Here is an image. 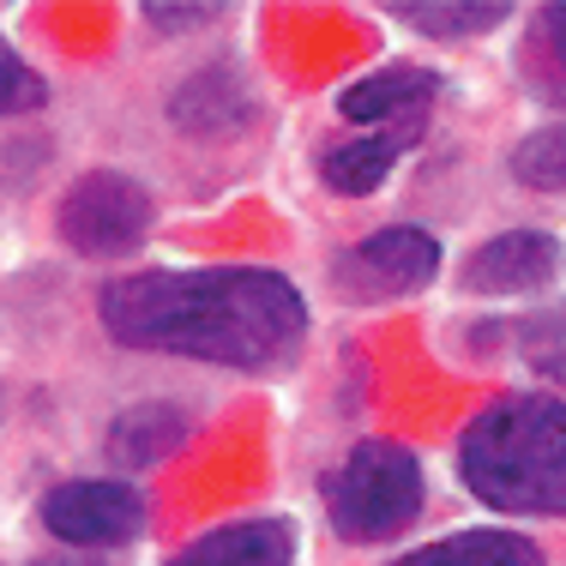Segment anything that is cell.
Listing matches in <instances>:
<instances>
[{"mask_svg": "<svg viewBox=\"0 0 566 566\" xmlns=\"http://www.w3.org/2000/svg\"><path fill=\"white\" fill-rule=\"evenodd\" d=\"M97 314L120 349L211 361V368H272L307 332L302 290L265 265L127 272L103 283Z\"/></svg>", "mask_w": 566, "mask_h": 566, "instance_id": "1", "label": "cell"}, {"mask_svg": "<svg viewBox=\"0 0 566 566\" xmlns=\"http://www.w3.org/2000/svg\"><path fill=\"white\" fill-rule=\"evenodd\" d=\"M458 476L506 518H566V398H494L458 434Z\"/></svg>", "mask_w": 566, "mask_h": 566, "instance_id": "2", "label": "cell"}, {"mask_svg": "<svg viewBox=\"0 0 566 566\" xmlns=\"http://www.w3.org/2000/svg\"><path fill=\"white\" fill-rule=\"evenodd\" d=\"M422 458L398 440H361L326 476V512L344 543H392L422 512Z\"/></svg>", "mask_w": 566, "mask_h": 566, "instance_id": "3", "label": "cell"}, {"mask_svg": "<svg viewBox=\"0 0 566 566\" xmlns=\"http://www.w3.org/2000/svg\"><path fill=\"white\" fill-rule=\"evenodd\" d=\"M55 229L85 260H120L151 235V193L120 169H91L61 193Z\"/></svg>", "mask_w": 566, "mask_h": 566, "instance_id": "4", "label": "cell"}, {"mask_svg": "<svg viewBox=\"0 0 566 566\" xmlns=\"http://www.w3.org/2000/svg\"><path fill=\"white\" fill-rule=\"evenodd\" d=\"M434 272H440V241L416 223H392V229H374L368 241H356L349 253H338L332 290H338L349 307L403 302V295L428 290Z\"/></svg>", "mask_w": 566, "mask_h": 566, "instance_id": "5", "label": "cell"}, {"mask_svg": "<svg viewBox=\"0 0 566 566\" xmlns=\"http://www.w3.org/2000/svg\"><path fill=\"white\" fill-rule=\"evenodd\" d=\"M43 524L49 536L85 548V555H109V548H127L133 536L145 531V494L133 482H61V489L43 494Z\"/></svg>", "mask_w": 566, "mask_h": 566, "instance_id": "6", "label": "cell"}, {"mask_svg": "<svg viewBox=\"0 0 566 566\" xmlns=\"http://www.w3.org/2000/svg\"><path fill=\"white\" fill-rule=\"evenodd\" d=\"M566 248L548 229H506V235H489L476 253L464 260V283L470 295H536L560 277Z\"/></svg>", "mask_w": 566, "mask_h": 566, "instance_id": "7", "label": "cell"}, {"mask_svg": "<svg viewBox=\"0 0 566 566\" xmlns=\"http://www.w3.org/2000/svg\"><path fill=\"white\" fill-rule=\"evenodd\" d=\"M440 97V78L428 66H380V73L356 78L338 97L344 120H356L361 133H398V139H422L428 109Z\"/></svg>", "mask_w": 566, "mask_h": 566, "instance_id": "8", "label": "cell"}, {"mask_svg": "<svg viewBox=\"0 0 566 566\" xmlns=\"http://www.w3.org/2000/svg\"><path fill=\"white\" fill-rule=\"evenodd\" d=\"M169 566H295V524L290 518H235L206 531Z\"/></svg>", "mask_w": 566, "mask_h": 566, "instance_id": "9", "label": "cell"}, {"mask_svg": "<svg viewBox=\"0 0 566 566\" xmlns=\"http://www.w3.org/2000/svg\"><path fill=\"white\" fill-rule=\"evenodd\" d=\"M193 434V416L169 398H145L127 403V410L109 422V458L120 470H145V464H164V458Z\"/></svg>", "mask_w": 566, "mask_h": 566, "instance_id": "10", "label": "cell"}, {"mask_svg": "<svg viewBox=\"0 0 566 566\" xmlns=\"http://www.w3.org/2000/svg\"><path fill=\"white\" fill-rule=\"evenodd\" d=\"M169 120L187 133H235L253 120V97L229 66H211V73L187 78L181 91L169 97Z\"/></svg>", "mask_w": 566, "mask_h": 566, "instance_id": "11", "label": "cell"}, {"mask_svg": "<svg viewBox=\"0 0 566 566\" xmlns=\"http://www.w3.org/2000/svg\"><path fill=\"white\" fill-rule=\"evenodd\" d=\"M403 145H410V139H398V133H356V139H338V145H326V151H319V175H326L338 193L368 199L374 187L398 169Z\"/></svg>", "mask_w": 566, "mask_h": 566, "instance_id": "12", "label": "cell"}, {"mask_svg": "<svg viewBox=\"0 0 566 566\" xmlns=\"http://www.w3.org/2000/svg\"><path fill=\"white\" fill-rule=\"evenodd\" d=\"M392 566H543V555H536V543H524L512 531H458L428 548H410Z\"/></svg>", "mask_w": 566, "mask_h": 566, "instance_id": "13", "label": "cell"}, {"mask_svg": "<svg viewBox=\"0 0 566 566\" xmlns=\"http://www.w3.org/2000/svg\"><path fill=\"white\" fill-rule=\"evenodd\" d=\"M524 85L543 103L566 109V7H536V19L524 24Z\"/></svg>", "mask_w": 566, "mask_h": 566, "instance_id": "14", "label": "cell"}, {"mask_svg": "<svg viewBox=\"0 0 566 566\" xmlns=\"http://www.w3.org/2000/svg\"><path fill=\"white\" fill-rule=\"evenodd\" d=\"M398 12L410 31L422 36H482L494 24H506V0H403V7H386Z\"/></svg>", "mask_w": 566, "mask_h": 566, "instance_id": "15", "label": "cell"}, {"mask_svg": "<svg viewBox=\"0 0 566 566\" xmlns=\"http://www.w3.org/2000/svg\"><path fill=\"white\" fill-rule=\"evenodd\" d=\"M506 338H512V349H518L524 368L543 374L548 386H560V392H566V302L560 307H536V314L512 319Z\"/></svg>", "mask_w": 566, "mask_h": 566, "instance_id": "16", "label": "cell"}, {"mask_svg": "<svg viewBox=\"0 0 566 566\" xmlns=\"http://www.w3.org/2000/svg\"><path fill=\"white\" fill-rule=\"evenodd\" d=\"M512 175L536 193H560L566 187V120H548V127L524 133L512 145Z\"/></svg>", "mask_w": 566, "mask_h": 566, "instance_id": "17", "label": "cell"}, {"mask_svg": "<svg viewBox=\"0 0 566 566\" xmlns=\"http://www.w3.org/2000/svg\"><path fill=\"white\" fill-rule=\"evenodd\" d=\"M49 103V85L31 61H19V49L0 36V115H31Z\"/></svg>", "mask_w": 566, "mask_h": 566, "instance_id": "18", "label": "cell"}, {"mask_svg": "<svg viewBox=\"0 0 566 566\" xmlns=\"http://www.w3.org/2000/svg\"><path fill=\"white\" fill-rule=\"evenodd\" d=\"M139 12L157 24V31H199V24H211L223 7H157L151 0V7H139Z\"/></svg>", "mask_w": 566, "mask_h": 566, "instance_id": "19", "label": "cell"}, {"mask_svg": "<svg viewBox=\"0 0 566 566\" xmlns=\"http://www.w3.org/2000/svg\"><path fill=\"white\" fill-rule=\"evenodd\" d=\"M31 566H61V560H49V555H43V560H31Z\"/></svg>", "mask_w": 566, "mask_h": 566, "instance_id": "20", "label": "cell"}]
</instances>
